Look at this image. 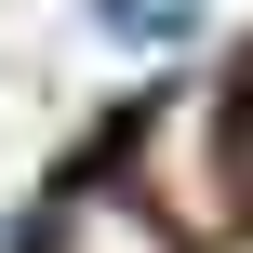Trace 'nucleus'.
<instances>
[{
  "instance_id": "1",
  "label": "nucleus",
  "mask_w": 253,
  "mask_h": 253,
  "mask_svg": "<svg viewBox=\"0 0 253 253\" xmlns=\"http://www.w3.org/2000/svg\"><path fill=\"white\" fill-rule=\"evenodd\" d=\"M40 253H173V227H160V187H120V173H80V187H53Z\"/></svg>"
},
{
  "instance_id": "2",
  "label": "nucleus",
  "mask_w": 253,
  "mask_h": 253,
  "mask_svg": "<svg viewBox=\"0 0 253 253\" xmlns=\"http://www.w3.org/2000/svg\"><path fill=\"white\" fill-rule=\"evenodd\" d=\"M120 40H187V0H107Z\"/></svg>"
},
{
  "instance_id": "3",
  "label": "nucleus",
  "mask_w": 253,
  "mask_h": 253,
  "mask_svg": "<svg viewBox=\"0 0 253 253\" xmlns=\"http://www.w3.org/2000/svg\"><path fill=\"white\" fill-rule=\"evenodd\" d=\"M227 160L253 173V67H240V93H227Z\"/></svg>"
}]
</instances>
